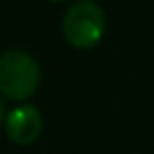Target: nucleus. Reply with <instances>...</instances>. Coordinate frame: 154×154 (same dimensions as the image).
Listing matches in <instances>:
<instances>
[{
	"mask_svg": "<svg viewBox=\"0 0 154 154\" xmlns=\"http://www.w3.org/2000/svg\"><path fill=\"white\" fill-rule=\"evenodd\" d=\"M40 85L38 61L21 51L9 49L0 55V93L13 101L30 99Z\"/></svg>",
	"mask_w": 154,
	"mask_h": 154,
	"instance_id": "nucleus-1",
	"label": "nucleus"
},
{
	"mask_svg": "<svg viewBox=\"0 0 154 154\" xmlns=\"http://www.w3.org/2000/svg\"><path fill=\"white\" fill-rule=\"evenodd\" d=\"M61 28L74 49H93L106 34V13L95 0H76L68 7Z\"/></svg>",
	"mask_w": 154,
	"mask_h": 154,
	"instance_id": "nucleus-2",
	"label": "nucleus"
},
{
	"mask_svg": "<svg viewBox=\"0 0 154 154\" xmlns=\"http://www.w3.org/2000/svg\"><path fill=\"white\" fill-rule=\"evenodd\" d=\"M5 131L13 143L30 146L42 133V114L38 112V108H34L30 103H21L7 114Z\"/></svg>",
	"mask_w": 154,
	"mask_h": 154,
	"instance_id": "nucleus-3",
	"label": "nucleus"
},
{
	"mask_svg": "<svg viewBox=\"0 0 154 154\" xmlns=\"http://www.w3.org/2000/svg\"><path fill=\"white\" fill-rule=\"evenodd\" d=\"M5 118H7V110H5V101H2V97H0V125L5 122Z\"/></svg>",
	"mask_w": 154,
	"mask_h": 154,
	"instance_id": "nucleus-4",
	"label": "nucleus"
},
{
	"mask_svg": "<svg viewBox=\"0 0 154 154\" xmlns=\"http://www.w3.org/2000/svg\"><path fill=\"white\" fill-rule=\"evenodd\" d=\"M51 2H68V0H51Z\"/></svg>",
	"mask_w": 154,
	"mask_h": 154,
	"instance_id": "nucleus-5",
	"label": "nucleus"
}]
</instances>
